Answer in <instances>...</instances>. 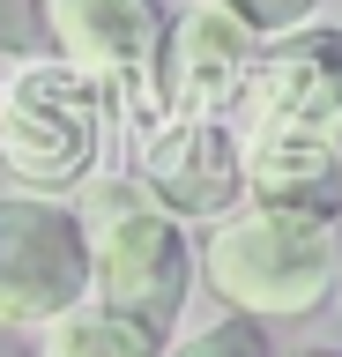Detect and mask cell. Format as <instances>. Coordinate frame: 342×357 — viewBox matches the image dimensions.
Here are the masks:
<instances>
[{"label": "cell", "instance_id": "obj_1", "mask_svg": "<svg viewBox=\"0 0 342 357\" xmlns=\"http://www.w3.org/2000/svg\"><path fill=\"white\" fill-rule=\"evenodd\" d=\"M201 283L224 312L246 320H297L320 312L342 283V223L297 216V208H231L201 238Z\"/></svg>", "mask_w": 342, "mask_h": 357}, {"label": "cell", "instance_id": "obj_2", "mask_svg": "<svg viewBox=\"0 0 342 357\" xmlns=\"http://www.w3.org/2000/svg\"><path fill=\"white\" fill-rule=\"evenodd\" d=\"M90 67L60 60H15V75L0 82V164L38 186V194H68L75 178L97 164L104 142V97H97Z\"/></svg>", "mask_w": 342, "mask_h": 357}, {"label": "cell", "instance_id": "obj_3", "mask_svg": "<svg viewBox=\"0 0 342 357\" xmlns=\"http://www.w3.org/2000/svg\"><path fill=\"white\" fill-rule=\"evenodd\" d=\"M90 298V223L60 194H0V328H45Z\"/></svg>", "mask_w": 342, "mask_h": 357}, {"label": "cell", "instance_id": "obj_4", "mask_svg": "<svg viewBox=\"0 0 342 357\" xmlns=\"http://www.w3.org/2000/svg\"><path fill=\"white\" fill-rule=\"evenodd\" d=\"M194 275H201V253L186 238V223L149 208V201L141 208H112L104 231H90V298L119 305L127 320H141L164 342L179 335Z\"/></svg>", "mask_w": 342, "mask_h": 357}, {"label": "cell", "instance_id": "obj_5", "mask_svg": "<svg viewBox=\"0 0 342 357\" xmlns=\"http://www.w3.org/2000/svg\"><path fill=\"white\" fill-rule=\"evenodd\" d=\"M253 60H261V30H246L224 0H186L179 15H164V38H157V67H149L157 112L164 119H179V112L224 119V112H238Z\"/></svg>", "mask_w": 342, "mask_h": 357}, {"label": "cell", "instance_id": "obj_6", "mask_svg": "<svg viewBox=\"0 0 342 357\" xmlns=\"http://www.w3.org/2000/svg\"><path fill=\"white\" fill-rule=\"evenodd\" d=\"M141 194L179 223H216L246 201V134L208 112L141 127Z\"/></svg>", "mask_w": 342, "mask_h": 357}, {"label": "cell", "instance_id": "obj_7", "mask_svg": "<svg viewBox=\"0 0 342 357\" xmlns=\"http://www.w3.org/2000/svg\"><path fill=\"white\" fill-rule=\"evenodd\" d=\"M157 38H164V8L157 0H52V52L75 67H90L97 82H119L127 105L141 112L134 127H157Z\"/></svg>", "mask_w": 342, "mask_h": 357}, {"label": "cell", "instance_id": "obj_8", "mask_svg": "<svg viewBox=\"0 0 342 357\" xmlns=\"http://www.w3.org/2000/svg\"><path fill=\"white\" fill-rule=\"evenodd\" d=\"M253 127H335L342 119V30L335 22H290L261 38V60H253L246 105H238Z\"/></svg>", "mask_w": 342, "mask_h": 357}, {"label": "cell", "instance_id": "obj_9", "mask_svg": "<svg viewBox=\"0 0 342 357\" xmlns=\"http://www.w3.org/2000/svg\"><path fill=\"white\" fill-rule=\"evenodd\" d=\"M246 201L342 223V156L327 127H246Z\"/></svg>", "mask_w": 342, "mask_h": 357}, {"label": "cell", "instance_id": "obj_10", "mask_svg": "<svg viewBox=\"0 0 342 357\" xmlns=\"http://www.w3.org/2000/svg\"><path fill=\"white\" fill-rule=\"evenodd\" d=\"M38 357H164V335H149L104 298H75L38 328Z\"/></svg>", "mask_w": 342, "mask_h": 357}, {"label": "cell", "instance_id": "obj_11", "mask_svg": "<svg viewBox=\"0 0 342 357\" xmlns=\"http://www.w3.org/2000/svg\"><path fill=\"white\" fill-rule=\"evenodd\" d=\"M164 357H268L261 328H253L246 312H224L216 328H194V335H171Z\"/></svg>", "mask_w": 342, "mask_h": 357}, {"label": "cell", "instance_id": "obj_12", "mask_svg": "<svg viewBox=\"0 0 342 357\" xmlns=\"http://www.w3.org/2000/svg\"><path fill=\"white\" fill-rule=\"evenodd\" d=\"M52 52V0H0V60H45Z\"/></svg>", "mask_w": 342, "mask_h": 357}, {"label": "cell", "instance_id": "obj_13", "mask_svg": "<svg viewBox=\"0 0 342 357\" xmlns=\"http://www.w3.org/2000/svg\"><path fill=\"white\" fill-rule=\"evenodd\" d=\"M231 15L246 22V30H261V38H275V30H290V22H305L320 8V0H224Z\"/></svg>", "mask_w": 342, "mask_h": 357}, {"label": "cell", "instance_id": "obj_14", "mask_svg": "<svg viewBox=\"0 0 342 357\" xmlns=\"http://www.w3.org/2000/svg\"><path fill=\"white\" fill-rule=\"evenodd\" d=\"M327 134H335V156H342V119H335V127H327Z\"/></svg>", "mask_w": 342, "mask_h": 357}, {"label": "cell", "instance_id": "obj_15", "mask_svg": "<svg viewBox=\"0 0 342 357\" xmlns=\"http://www.w3.org/2000/svg\"><path fill=\"white\" fill-rule=\"evenodd\" d=\"M305 357H335V350H305Z\"/></svg>", "mask_w": 342, "mask_h": 357}]
</instances>
